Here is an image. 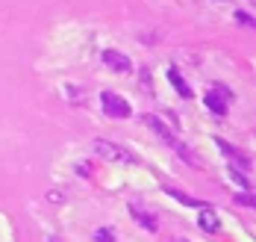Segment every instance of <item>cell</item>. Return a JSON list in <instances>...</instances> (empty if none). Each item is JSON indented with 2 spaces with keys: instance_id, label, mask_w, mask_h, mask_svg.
Listing matches in <instances>:
<instances>
[{
  "instance_id": "cell-1",
  "label": "cell",
  "mask_w": 256,
  "mask_h": 242,
  "mask_svg": "<svg viewBox=\"0 0 256 242\" xmlns=\"http://www.w3.org/2000/svg\"><path fill=\"white\" fill-rule=\"evenodd\" d=\"M92 151L100 154L103 160H109V162H127V165L136 162V157L130 154L127 148H121V145H115V142H106V139H94V142H92Z\"/></svg>"
},
{
  "instance_id": "cell-2",
  "label": "cell",
  "mask_w": 256,
  "mask_h": 242,
  "mask_svg": "<svg viewBox=\"0 0 256 242\" xmlns=\"http://www.w3.org/2000/svg\"><path fill=\"white\" fill-rule=\"evenodd\" d=\"M230 101H232V92L224 86V83H215V86L206 92V98H204L206 109H209V112H215V115H224L227 107H230Z\"/></svg>"
},
{
  "instance_id": "cell-3",
  "label": "cell",
  "mask_w": 256,
  "mask_h": 242,
  "mask_svg": "<svg viewBox=\"0 0 256 242\" xmlns=\"http://www.w3.org/2000/svg\"><path fill=\"white\" fill-rule=\"evenodd\" d=\"M100 104H103V112H106L109 118H130V115H132L130 104L121 98V95H115V92H103Z\"/></svg>"
},
{
  "instance_id": "cell-4",
  "label": "cell",
  "mask_w": 256,
  "mask_h": 242,
  "mask_svg": "<svg viewBox=\"0 0 256 242\" xmlns=\"http://www.w3.org/2000/svg\"><path fill=\"white\" fill-rule=\"evenodd\" d=\"M103 62H106V68L121 71V74H127L130 68H132V62L124 54H118V51H103Z\"/></svg>"
},
{
  "instance_id": "cell-5",
  "label": "cell",
  "mask_w": 256,
  "mask_h": 242,
  "mask_svg": "<svg viewBox=\"0 0 256 242\" xmlns=\"http://www.w3.org/2000/svg\"><path fill=\"white\" fill-rule=\"evenodd\" d=\"M198 224L204 227L206 233H218L221 230V218L215 210H209V207H200V218H198Z\"/></svg>"
},
{
  "instance_id": "cell-6",
  "label": "cell",
  "mask_w": 256,
  "mask_h": 242,
  "mask_svg": "<svg viewBox=\"0 0 256 242\" xmlns=\"http://www.w3.org/2000/svg\"><path fill=\"white\" fill-rule=\"evenodd\" d=\"M130 215H132L136 221H142L148 230H156V215H154V213H148V210H142L138 204H130Z\"/></svg>"
},
{
  "instance_id": "cell-7",
  "label": "cell",
  "mask_w": 256,
  "mask_h": 242,
  "mask_svg": "<svg viewBox=\"0 0 256 242\" xmlns=\"http://www.w3.org/2000/svg\"><path fill=\"white\" fill-rule=\"evenodd\" d=\"M168 80L174 83V89H177V95H180V98H186V101L192 98V89H188V86L182 83V77H180V71H177V68H171V71H168Z\"/></svg>"
},
{
  "instance_id": "cell-8",
  "label": "cell",
  "mask_w": 256,
  "mask_h": 242,
  "mask_svg": "<svg viewBox=\"0 0 256 242\" xmlns=\"http://www.w3.org/2000/svg\"><path fill=\"white\" fill-rule=\"evenodd\" d=\"M215 145H218V148H221V151H224L227 157H232V160H238L242 165H248V157H242V151H238V148H232V145H227L224 139H215Z\"/></svg>"
},
{
  "instance_id": "cell-9",
  "label": "cell",
  "mask_w": 256,
  "mask_h": 242,
  "mask_svg": "<svg viewBox=\"0 0 256 242\" xmlns=\"http://www.w3.org/2000/svg\"><path fill=\"white\" fill-rule=\"evenodd\" d=\"M227 174H230V180H236V183H238L242 189H250V180H248V177H244L242 171H236V168H230Z\"/></svg>"
},
{
  "instance_id": "cell-10",
  "label": "cell",
  "mask_w": 256,
  "mask_h": 242,
  "mask_svg": "<svg viewBox=\"0 0 256 242\" xmlns=\"http://www.w3.org/2000/svg\"><path fill=\"white\" fill-rule=\"evenodd\" d=\"M236 201H238V204H244V207H254V198H250L248 192H242V195H238Z\"/></svg>"
},
{
  "instance_id": "cell-11",
  "label": "cell",
  "mask_w": 256,
  "mask_h": 242,
  "mask_svg": "<svg viewBox=\"0 0 256 242\" xmlns=\"http://www.w3.org/2000/svg\"><path fill=\"white\" fill-rule=\"evenodd\" d=\"M94 242H115V239L109 236V230H98V236H94Z\"/></svg>"
},
{
  "instance_id": "cell-12",
  "label": "cell",
  "mask_w": 256,
  "mask_h": 242,
  "mask_svg": "<svg viewBox=\"0 0 256 242\" xmlns=\"http://www.w3.org/2000/svg\"><path fill=\"white\" fill-rule=\"evenodd\" d=\"M50 242H59V239H56V236H53V239H50Z\"/></svg>"
}]
</instances>
